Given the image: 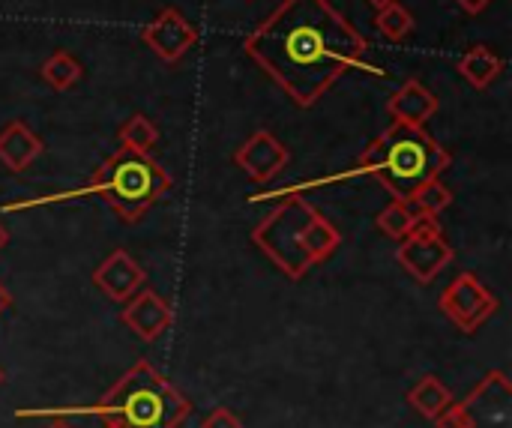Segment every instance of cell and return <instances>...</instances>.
Returning <instances> with one entry per match:
<instances>
[{"label":"cell","instance_id":"cell-11","mask_svg":"<svg viewBox=\"0 0 512 428\" xmlns=\"http://www.w3.org/2000/svg\"><path fill=\"white\" fill-rule=\"evenodd\" d=\"M120 324L135 333L141 342H156L171 324H174V312L171 306L150 288H141L135 297H129L123 303V312H120Z\"/></svg>","mask_w":512,"mask_h":428},{"label":"cell","instance_id":"cell-17","mask_svg":"<svg viewBox=\"0 0 512 428\" xmlns=\"http://www.w3.org/2000/svg\"><path fill=\"white\" fill-rule=\"evenodd\" d=\"M117 141H120V147H126V150H132V153L150 156V150H153L156 141H159V129H156V123H153L147 114L138 111V114L126 117V120L120 123Z\"/></svg>","mask_w":512,"mask_h":428},{"label":"cell","instance_id":"cell-13","mask_svg":"<svg viewBox=\"0 0 512 428\" xmlns=\"http://www.w3.org/2000/svg\"><path fill=\"white\" fill-rule=\"evenodd\" d=\"M393 123L405 126H426V120L438 111V96L417 78H408L387 102Z\"/></svg>","mask_w":512,"mask_h":428},{"label":"cell","instance_id":"cell-12","mask_svg":"<svg viewBox=\"0 0 512 428\" xmlns=\"http://www.w3.org/2000/svg\"><path fill=\"white\" fill-rule=\"evenodd\" d=\"M144 279H147L144 267L126 249H114L93 270V285L114 303H126L129 297H135L144 288Z\"/></svg>","mask_w":512,"mask_h":428},{"label":"cell","instance_id":"cell-14","mask_svg":"<svg viewBox=\"0 0 512 428\" xmlns=\"http://www.w3.org/2000/svg\"><path fill=\"white\" fill-rule=\"evenodd\" d=\"M45 150L42 138L24 123V120H9L0 129V162L9 171H24L33 165V159H39V153Z\"/></svg>","mask_w":512,"mask_h":428},{"label":"cell","instance_id":"cell-1","mask_svg":"<svg viewBox=\"0 0 512 428\" xmlns=\"http://www.w3.org/2000/svg\"><path fill=\"white\" fill-rule=\"evenodd\" d=\"M261 72L282 87L297 108H312L351 69L387 75L366 63V36L330 0H282L246 42Z\"/></svg>","mask_w":512,"mask_h":428},{"label":"cell","instance_id":"cell-2","mask_svg":"<svg viewBox=\"0 0 512 428\" xmlns=\"http://www.w3.org/2000/svg\"><path fill=\"white\" fill-rule=\"evenodd\" d=\"M450 162H453V156L423 126L393 123L387 132H381L366 147V153L357 159L354 168H348L342 174H333V177H324V180H309V183L285 186V189H279L273 195H264L261 201H267V198H285V195H300L306 189L333 186V183L354 180V177H375L396 201H411L414 192L423 183L441 177L450 168Z\"/></svg>","mask_w":512,"mask_h":428},{"label":"cell","instance_id":"cell-30","mask_svg":"<svg viewBox=\"0 0 512 428\" xmlns=\"http://www.w3.org/2000/svg\"><path fill=\"white\" fill-rule=\"evenodd\" d=\"M0 384H3V369H0Z\"/></svg>","mask_w":512,"mask_h":428},{"label":"cell","instance_id":"cell-24","mask_svg":"<svg viewBox=\"0 0 512 428\" xmlns=\"http://www.w3.org/2000/svg\"><path fill=\"white\" fill-rule=\"evenodd\" d=\"M456 6L465 12V15H480L492 6V0H456Z\"/></svg>","mask_w":512,"mask_h":428},{"label":"cell","instance_id":"cell-18","mask_svg":"<svg viewBox=\"0 0 512 428\" xmlns=\"http://www.w3.org/2000/svg\"><path fill=\"white\" fill-rule=\"evenodd\" d=\"M39 75H42V81H45L48 87L66 93V90H72V87L81 81L84 69H81V63H78L69 51H54V54L45 57V63L39 66Z\"/></svg>","mask_w":512,"mask_h":428},{"label":"cell","instance_id":"cell-26","mask_svg":"<svg viewBox=\"0 0 512 428\" xmlns=\"http://www.w3.org/2000/svg\"><path fill=\"white\" fill-rule=\"evenodd\" d=\"M45 428H75V426H69V423H66L63 417H51V423H48Z\"/></svg>","mask_w":512,"mask_h":428},{"label":"cell","instance_id":"cell-25","mask_svg":"<svg viewBox=\"0 0 512 428\" xmlns=\"http://www.w3.org/2000/svg\"><path fill=\"white\" fill-rule=\"evenodd\" d=\"M9 306H12V297H9V291H6V288L0 285V315H3V312H6Z\"/></svg>","mask_w":512,"mask_h":428},{"label":"cell","instance_id":"cell-15","mask_svg":"<svg viewBox=\"0 0 512 428\" xmlns=\"http://www.w3.org/2000/svg\"><path fill=\"white\" fill-rule=\"evenodd\" d=\"M459 72H462V78H465L471 87L486 90V87H492V84L501 78L504 60H501V54H495L492 48L474 45V48L459 60Z\"/></svg>","mask_w":512,"mask_h":428},{"label":"cell","instance_id":"cell-28","mask_svg":"<svg viewBox=\"0 0 512 428\" xmlns=\"http://www.w3.org/2000/svg\"><path fill=\"white\" fill-rule=\"evenodd\" d=\"M366 3H372L375 9H381V6H390V3H396V0H366Z\"/></svg>","mask_w":512,"mask_h":428},{"label":"cell","instance_id":"cell-3","mask_svg":"<svg viewBox=\"0 0 512 428\" xmlns=\"http://www.w3.org/2000/svg\"><path fill=\"white\" fill-rule=\"evenodd\" d=\"M192 402L174 390L147 360H138L120 381L87 408H18L15 420L33 417H96L120 420L126 428H180Z\"/></svg>","mask_w":512,"mask_h":428},{"label":"cell","instance_id":"cell-9","mask_svg":"<svg viewBox=\"0 0 512 428\" xmlns=\"http://www.w3.org/2000/svg\"><path fill=\"white\" fill-rule=\"evenodd\" d=\"M141 42L165 63H177L189 54V48L198 42L195 24L174 6H165L150 24L141 30Z\"/></svg>","mask_w":512,"mask_h":428},{"label":"cell","instance_id":"cell-23","mask_svg":"<svg viewBox=\"0 0 512 428\" xmlns=\"http://www.w3.org/2000/svg\"><path fill=\"white\" fill-rule=\"evenodd\" d=\"M435 426L438 428H465V420H462V411H459V405L453 402V405H447L438 417H435Z\"/></svg>","mask_w":512,"mask_h":428},{"label":"cell","instance_id":"cell-7","mask_svg":"<svg viewBox=\"0 0 512 428\" xmlns=\"http://www.w3.org/2000/svg\"><path fill=\"white\" fill-rule=\"evenodd\" d=\"M438 309L462 330V333H477L498 309V297L474 276V273H459L441 294Z\"/></svg>","mask_w":512,"mask_h":428},{"label":"cell","instance_id":"cell-27","mask_svg":"<svg viewBox=\"0 0 512 428\" xmlns=\"http://www.w3.org/2000/svg\"><path fill=\"white\" fill-rule=\"evenodd\" d=\"M102 428H126L120 420H102Z\"/></svg>","mask_w":512,"mask_h":428},{"label":"cell","instance_id":"cell-16","mask_svg":"<svg viewBox=\"0 0 512 428\" xmlns=\"http://www.w3.org/2000/svg\"><path fill=\"white\" fill-rule=\"evenodd\" d=\"M408 405H411L417 414H423L426 420H435L447 405H453V393H450V387H447L441 378L423 375V378L408 390Z\"/></svg>","mask_w":512,"mask_h":428},{"label":"cell","instance_id":"cell-6","mask_svg":"<svg viewBox=\"0 0 512 428\" xmlns=\"http://www.w3.org/2000/svg\"><path fill=\"white\" fill-rule=\"evenodd\" d=\"M456 258V249L444 237L438 219H420L399 243L396 261L405 267L408 276H414L420 285H429L447 270Z\"/></svg>","mask_w":512,"mask_h":428},{"label":"cell","instance_id":"cell-5","mask_svg":"<svg viewBox=\"0 0 512 428\" xmlns=\"http://www.w3.org/2000/svg\"><path fill=\"white\" fill-rule=\"evenodd\" d=\"M252 240L288 279H303L342 246L336 225L303 195H285V201L255 225Z\"/></svg>","mask_w":512,"mask_h":428},{"label":"cell","instance_id":"cell-21","mask_svg":"<svg viewBox=\"0 0 512 428\" xmlns=\"http://www.w3.org/2000/svg\"><path fill=\"white\" fill-rule=\"evenodd\" d=\"M375 27H378V33H381L384 39L402 42V39L414 30V15L396 0V3L381 6V9L375 12Z\"/></svg>","mask_w":512,"mask_h":428},{"label":"cell","instance_id":"cell-29","mask_svg":"<svg viewBox=\"0 0 512 428\" xmlns=\"http://www.w3.org/2000/svg\"><path fill=\"white\" fill-rule=\"evenodd\" d=\"M6 243H9V231H6V228L0 225V249H3Z\"/></svg>","mask_w":512,"mask_h":428},{"label":"cell","instance_id":"cell-19","mask_svg":"<svg viewBox=\"0 0 512 428\" xmlns=\"http://www.w3.org/2000/svg\"><path fill=\"white\" fill-rule=\"evenodd\" d=\"M417 222H420V213L414 210V204L411 201H396V198L375 216L378 231L387 234L390 240H402Z\"/></svg>","mask_w":512,"mask_h":428},{"label":"cell","instance_id":"cell-4","mask_svg":"<svg viewBox=\"0 0 512 428\" xmlns=\"http://www.w3.org/2000/svg\"><path fill=\"white\" fill-rule=\"evenodd\" d=\"M171 189L168 171L153 162L150 156L132 153L120 147L114 156H108L96 174L69 192H54L45 198H27V201H12L3 204V213H18V210H33V207H48V204H66L75 198H102L126 225H135L144 219V213Z\"/></svg>","mask_w":512,"mask_h":428},{"label":"cell","instance_id":"cell-20","mask_svg":"<svg viewBox=\"0 0 512 428\" xmlns=\"http://www.w3.org/2000/svg\"><path fill=\"white\" fill-rule=\"evenodd\" d=\"M411 204H414V210L420 213V219H438V216L453 204V189L444 186L441 177H435V180L423 183V186L414 192Z\"/></svg>","mask_w":512,"mask_h":428},{"label":"cell","instance_id":"cell-10","mask_svg":"<svg viewBox=\"0 0 512 428\" xmlns=\"http://www.w3.org/2000/svg\"><path fill=\"white\" fill-rule=\"evenodd\" d=\"M291 153L288 147L267 129H258L255 135H249L237 150H234V165L255 183H270L276 180L285 165H288Z\"/></svg>","mask_w":512,"mask_h":428},{"label":"cell","instance_id":"cell-8","mask_svg":"<svg viewBox=\"0 0 512 428\" xmlns=\"http://www.w3.org/2000/svg\"><path fill=\"white\" fill-rule=\"evenodd\" d=\"M465 428H512V384L504 372H489L465 402H459Z\"/></svg>","mask_w":512,"mask_h":428},{"label":"cell","instance_id":"cell-22","mask_svg":"<svg viewBox=\"0 0 512 428\" xmlns=\"http://www.w3.org/2000/svg\"><path fill=\"white\" fill-rule=\"evenodd\" d=\"M201 428H243V423H240V417L231 414L228 408H213V411L204 417Z\"/></svg>","mask_w":512,"mask_h":428}]
</instances>
